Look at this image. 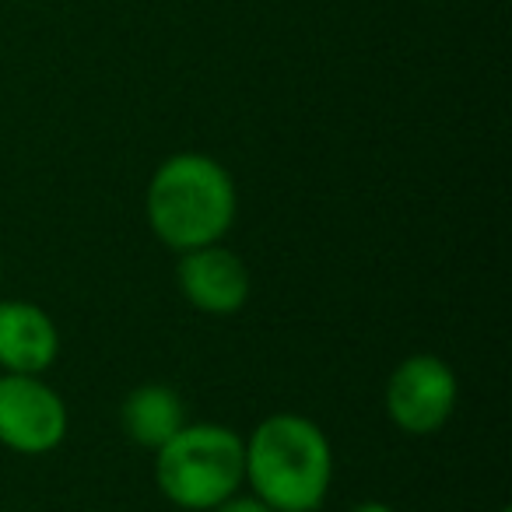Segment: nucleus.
<instances>
[{"mask_svg": "<svg viewBox=\"0 0 512 512\" xmlns=\"http://www.w3.org/2000/svg\"><path fill=\"white\" fill-rule=\"evenodd\" d=\"M242 481L278 512H320L334 488V446L306 414H271L242 439Z\"/></svg>", "mask_w": 512, "mask_h": 512, "instance_id": "nucleus-1", "label": "nucleus"}, {"mask_svg": "<svg viewBox=\"0 0 512 512\" xmlns=\"http://www.w3.org/2000/svg\"><path fill=\"white\" fill-rule=\"evenodd\" d=\"M144 214L155 239L176 253L214 246L232 232L239 190L218 158L204 151H176L151 172Z\"/></svg>", "mask_w": 512, "mask_h": 512, "instance_id": "nucleus-2", "label": "nucleus"}, {"mask_svg": "<svg viewBox=\"0 0 512 512\" xmlns=\"http://www.w3.org/2000/svg\"><path fill=\"white\" fill-rule=\"evenodd\" d=\"M155 484L176 509L211 512L242 488V435L218 421H186L155 449Z\"/></svg>", "mask_w": 512, "mask_h": 512, "instance_id": "nucleus-3", "label": "nucleus"}, {"mask_svg": "<svg viewBox=\"0 0 512 512\" xmlns=\"http://www.w3.org/2000/svg\"><path fill=\"white\" fill-rule=\"evenodd\" d=\"M460 400V379L453 365L439 355H407L386 379V418L400 428L404 435L425 439L449 425Z\"/></svg>", "mask_w": 512, "mask_h": 512, "instance_id": "nucleus-4", "label": "nucleus"}, {"mask_svg": "<svg viewBox=\"0 0 512 512\" xmlns=\"http://www.w3.org/2000/svg\"><path fill=\"white\" fill-rule=\"evenodd\" d=\"M67 404L43 376L0 372V446L18 456H46L67 439Z\"/></svg>", "mask_w": 512, "mask_h": 512, "instance_id": "nucleus-5", "label": "nucleus"}, {"mask_svg": "<svg viewBox=\"0 0 512 512\" xmlns=\"http://www.w3.org/2000/svg\"><path fill=\"white\" fill-rule=\"evenodd\" d=\"M176 285L183 299L207 316H235L253 292V278L242 256L221 242L179 253Z\"/></svg>", "mask_w": 512, "mask_h": 512, "instance_id": "nucleus-6", "label": "nucleus"}, {"mask_svg": "<svg viewBox=\"0 0 512 512\" xmlns=\"http://www.w3.org/2000/svg\"><path fill=\"white\" fill-rule=\"evenodd\" d=\"M60 358V327L43 306L0 299V372L43 376Z\"/></svg>", "mask_w": 512, "mask_h": 512, "instance_id": "nucleus-7", "label": "nucleus"}, {"mask_svg": "<svg viewBox=\"0 0 512 512\" xmlns=\"http://www.w3.org/2000/svg\"><path fill=\"white\" fill-rule=\"evenodd\" d=\"M183 425H186L183 397L165 383L134 386L120 404V428L127 432V439L134 446L151 449V453L158 446H165Z\"/></svg>", "mask_w": 512, "mask_h": 512, "instance_id": "nucleus-8", "label": "nucleus"}, {"mask_svg": "<svg viewBox=\"0 0 512 512\" xmlns=\"http://www.w3.org/2000/svg\"><path fill=\"white\" fill-rule=\"evenodd\" d=\"M211 512H278V509H271L267 502H260L253 491H249V495H239V491H235L232 498H225V502Z\"/></svg>", "mask_w": 512, "mask_h": 512, "instance_id": "nucleus-9", "label": "nucleus"}, {"mask_svg": "<svg viewBox=\"0 0 512 512\" xmlns=\"http://www.w3.org/2000/svg\"><path fill=\"white\" fill-rule=\"evenodd\" d=\"M351 512H397L393 505H386V502H358Z\"/></svg>", "mask_w": 512, "mask_h": 512, "instance_id": "nucleus-10", "label": "nucleus"}, {"mask_svg": "<svg viewBox=\"0 0 512 512\" xmlns=\"http://www.w3.org/2000/svg\"><path fill=\"white\" fill-rule=\"evenodd\" d=\"M0 285H4V256H0Z\"/></svg>", "mask_w": 512, "mask_h": 512, "instance_id": "nucleus-11", "label": "nucleus"}, {"mask_svg": "<svg viewBox=\"0 0 512 512\" xmlns=\"http://www.w3.org/2000/svg\"><path fill=\"white\" fill-rule=\"evenodd\" d=\"M498 512H512V509H509V505H502V509H498Z\"/></svg>", "mask_w": 512, "mask_h": 512, "instance_id": "nucleus-12", "label": "nucleus"}]
</instances>
